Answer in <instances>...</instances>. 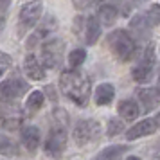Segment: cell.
<instances>
[{
	"mask_svg": "<svg viewBox=\"0 0 160 160\" xmlns=\"http://www.w3.org/2000/svg\"><path fill=\"white\" fill-rule=\"evenodd\" d=\"M23 72L27 78L34 81H43L45 79V70H43V65L38 61V58L34 54H27L25 59H23Z\"/></svg>",
	"mask_w": 160,
	"mask_h": 160,
	"instance_id": "obj_14",
	"label": "cell"
},
{
	"mask_svg": "<svg viewBox=\"0 0 160 160\" xmlns=\"http://www.w3.org/2000/svg\"><path fill=\"white\" fill-rule=\"evenodd\" d=\"M115 97V88L112 83H101L99 87L95 88V94H94V101L97 106H106L113 101Z\"/></svg>",
	"mask_w": 160,
	"mask_h": 160,
	"instance_id": "obj_17",
	"label": "cell"
},
{
	"mask_svg": "<svg viewBox=\"0 0 160 160\" xmlns=\"http://www.w3.org/2000/svg\"><path fill=\"white\" fill-rule=\"evenodd\" d=\"M51 128L43 142V149L51 158H59L67 148L68 140V115L63 108L52 110L51 113Z\"/></svg>",
	"mask_w": 160,
	"mask_h": 160,
	"instance_id": "obj_1",
	"label": "cell"
},
{
	"mask_svg": "<svg viewBox=\"0 0 160 160\" xmlns=\"http://www.w3.org/2000/svg\"><path fill=\"white\" fill-rule=\"evenodd\" d=\"M124 130V122L121 119H110L108 121V137H117Z\"/></svg>",
	"mask_w": 160,
	"mask_h": 160,
	"instance_id": "obj_23",
	"label": "cell"
},
{
	"mask_svg": "<svg viewBox=\"0 0 160 160\" xmlns=\"http://www.w3.org/2000/svg\"><path fill=\"white\" fill-rule=\"evenodd\" d=\"M20 138H22L23 148L29 153H34L40 148L42 137H40V130H38L36 126H23L22 130H20Z\"/></svg>",
	"mask_w": 160,
	"mask_h": 160,
	"instance_id": "obj_13",
	"label": "cell"
},
{
	"mask_svg": "<svg viewBox=\"0 0 160 160\" xmlns=\"http://www.w3.org/2000/svg\"><path fill=\"white\" fill-rule=\"evenodd\" d=\"M108 47H110V51L113 52V56L119 61H122V63L130 61L135 56V52H137L135 38L124 29H115V31L110 32L108 34Z\"/></svg>",
	"mask_w": 160,
	"mask_h": 160,
	"instance_id": "obj_3",
	"label": "cell"
},
{
	"mask_svg": "<svg viewBox=\"0 0 160 160\" xmlns=\"http://www.w3.org/2000/svg\"><path fill=\"white\" fill-rule=\"evenodd\" d=\"M151 160H160V157H151Z\"/></svg>",
	"mask_w": 160,
	"mask_h": 160,
	"instance_id": "obj_30",
	"label": "cell"
},
{
	"mask_svg": "<svg viewBox=\"0 0 160 160\" xmlns=\"http://www.w3.org/2000/svg\"><path fill=\"white\" fill-rule=\"evenodd\" d=\"M119 15H130L126 0H95V16L102 25H113Z\"/></svg>",
	"mask_w": 160,
	"mask_h": 160,
	"instance_id": "obj_4",
	"label": "cell"
},
{
	"mask_svg": "<svg viewBox=\"0 0 160 160\" xmlns=\"http://www.w3.org/2000/svg\"><path fill=\"white\" fill-rule=\"evenodd\" d=\"M42 65L45 68H59L65 56V43L59 38H49L42 43Z\"/></svg>",
	"mask_w": 160,
	"mask_h": 160,
	"instance_id": "obj_6",
	"label": "cell"
},
{
	"mask_svg": "<svg viewBox=\"0 0 160 160\" xmlns=\"http://www.w3.org/2000/svg\"><path fill=\"white\" fill-rule=\"evenodd\" d=\"M135 6H140V4H144V2H148V0H131Z\"/></svg>",
	"mask_w": 160,
	"mask_h": 160,
	"instance_id": "obj_27",
	"label": "cell"
},
{
	"mask_svg": "<svg viewBox=\"0 0 160 160\" xmlns=\"http://www.w3.org/2000/svg\"><path fill=\"white\" fill-rule=\"evenodd\" d=\"M157 130H160V128L157 121H155V117H149V119H144V121L137 122L135 126H131L130 130L126 131V138L135 140V138H140V137H148V135L155 133Z\"/></svg>",
	"mask_w": 160,
	"mask_h": 160,
	"instance_id": "obj_12",
	"label": "cell"
},
{
	"mask_svg": "<svg viewBox=\"0 0 160 160\" xmlns=\"http://www.w3.org/2000/svg\"><path fill=\"white\" fill-rule=\"evenodd\" d=\"M117 113L121 115L122 121H135L140 113V106H138L137 101H133V99H122V101L119 102V106H117Z\"/></svg>",
	"mask_w": 160,
	"mask_h": 160,
	"instance_id": "obj_16",
	"label": "cell"
},
{
	"mask_svg": "<svg viewBox=\"0 0 160 160\" xmlns=\"http://www.w3.org/2000/svg\"><path fill=\"white\" fill-rule=\"evenodd\" d=\"M101 25L102 23L99 22L97 16H88L87 18V23H85V42L88 45H94L99 36H101Z\"/></svg>",
	"mask_w": 160,
	"mask_h": 160,
	"instance_id": "obj_18",
	"label": "cell"
},
{
	"mask_svg": "<svg viewBox=\"0 0 160 160\" xmlns=\"http://www.w3.org/2000/svg\"><path fill=\"white\" fill-rule=\"evenodd\" d=\"M155 121H157V124H158V128H160V113H157V115H155Z\"/></svg>",
	"mask_w": 160,
	"mask_h": 160,
	"instance_id": "obj_28",
	"label": "cell"
},
{
	"mask_svg": "<svg viewBox=\"0 0 160 160\" xmlns=\"http://www.w3.org/2000/svg\"><path fill=\"white\" fill-rule=\"evenodd\" d=\"M2 155L9 157V155H20L18 151V146L13 138H9L8 135H2Z\"/></svg>",
	"mask_w": 160,
	"mask_h": 160,
	"instance_id": "obj_22",
	"label": "cell"
},
{
	"mask_svg": "<svg viewBox=\"0 0 160 160\" xmlns=\"http://www.w3.org/2000/svg\"><path fill=\"white\" fill-rule=\"evenodd\" d=\"M43 102H45L43 92H40V90H34V92H31L29 97H27V102H25V110H27V113H29V115L36 113L38 110L43 108Z\"/></svg>",
	"mask_w": 160,
	"mask_h": 160,
	"instance_id": "obj_19",
	"label": "cell"
},
{
	"mask_svg": "<svg viewBox=\"0 0 160 160\" xmlns=\"http://www.w3.org/2000/svg\"><path fill=\"white\" fill-rule=\"evenodd\" d=\"M148 18H149V22L153 23V25H157V23H160V6L158 4H153L151 8L148 9Z\"/></svg>",
	"mask_w": 160,
	"mask_h": 160,
	"instance_id": "obj_24",
	"label": "cell"
},
{
	"mask_svg": "<svg viewBox=\"0 0 160 160\" xmlns=\"http://www.w3.org/2000/svg\"><path fill=\"white\" fill-rule=\"evenodd\" d=\"M42 11H43V4L40 0H32L23 4L20 9V15H18V29L20 34H23L25 31L32 29L38 23V20L42 18Z\"/></svg>",
	"mask_w": 160,
	"mask_h": 160,
	"instance_id": "obj_8",
	"label": "cell"
},
{
	"mask_svg": "<svg viewBox=\"0 0 160 160\" xmlns=\"http://www.w3.org/2000/svg\"><path fill=\"white\" fill-rule=\"evenodd\" d=\"M126 149H128L126 146H108L97 155V160H121Z\"/></svg>",
	"mask_w": 160,
	"mask_h": 160,
	"instance_id": "obj_20",
	"label": "cell"
},
{
	"mask_svg": "<svg viewBox=\"0 0 160 160\" xmlns=\"http://www.w3.org/2000/svg\"><path fill=\"white\" fill-rule=\"evenodd\" d=\"M138 102L142 106V112L148 113L155 110L160 104V87H149V88H138L137 90Z\"/></svg>",
	"mask_w": 160,
	"mask_h": 160,
	"instance_id": "obj_11",
	"label": "cell"
},
{
	"mask_svg": "<svg viewBox=\"0 0 160 160\" xmlns=\"http://www.w3.org/2000/svg\"><path fill=\"white\" fill-rule=\"evenodd\" d=\"M56 29H58V20H54L52 16H47L43 22L38 25V29L29 36V40H27V47L32 49V47H36L38 43H45Z\"/></svg>",
	"mask_w": 160,
	"mask_h": 160,
	"instance_id": "obj_10",
	"label": "cell"
},
{
	"mask_svg": "<svg viewBox=\"0 0 160 160\" xmlns=\"http://www.w3.org/2000/svg\"><path fill=\"white\" fill-rule=\"evenodd\" d=\"M74 2V6L78 9H87L90 4H92V0H72Z\"/></svg>",
	"mask_w": 160,
	"mask_h": 160,
	"instance_id": "obj_26",
	"label": "cell"
},
{
	"mask_svg": "<svg viewBox=\"0 0 160 160\" xmlns=\"http://www.w3.org/2000/svg\"><path fill=\"white\" fill-rule=\"evenodd\" d=\"M99 133H101V126H99L97 121H94V119H81L74 126L72 138L79 148H83V146L95 142L99 138Z\"/></svg>",
	"mask_w": 160,
	"mask_h": 160,
	"instance_id": "obj_7",
	"label": "cell"
},
{
	"mask_svg": "<svg viewBox=\"0 0 160 160\" xmlns=\"http://www.w3.org/2000/svg\"><path fill=\"white\" fill-rule=\"evenodd\" d=\"M29 85L22 79V78H9V79L2 81V102H15L16 99H20L22 95H25Z\"/></svg>",
	"mask_w": 160,
	"mask_h": 160,
	"instance_id": "obj_9",
	"label": "cell"
},
{
	"mask_svg": "<svg viewBox=\"0 0 160 160\" xmlns=\"http://www.w3.org/2000/svg\"><path fill=\"white\" fill-rule=\"evenodd\" d=\"M85 59H87V52L83 51V49H76V51H72L68 54V65H70V68L78 70L85 63Z\"/></svg>",
	"mask_w": 160,
	"mask_h": 160,
	"instance_id": "obj_21",
	"label": "cell"
},
{
	"mask_svg": "<svg viewBox=\"0 0 160 160\" xmlns=\"http://www.w3.org/2000/svg\"><path fill=\"white\" fill-rule=\"evenodd\" d=\"M158 148H160V142H158Z\"/></svg>",
	"mask_w": 160,
	"mask_h": 160,
	"instance_id": "obj_31",
	"label": "cell"
},
{
	"mask_svg": "<svg viewBox=\"0 0 160 160\" xmlns=\"http://www.w3.org/2000/svg\"><path fill=\"white\" fill-rule=\"evenodd\" d=\"M126 160H140V158H138V157H128Z\"/></svg>",
	"mask_w": 160,
	"mask_h": 160,
	"instance_id": "obj_29",
	"label": "cell"
},
{
	"mask_svg": "<svg viewBox=\"0 0 160 160\" xmlns=\"http://www.w3.org/2000/svg\"><path fill=\"white\" fill-rule=\"evenodd\" d=\"M59 88L67 99H70L78 106H87L92 95V85L88 76L79 70H65L59 76Z\"/></svg>",
	"mask_w": 160,
	"mask_h": 160,
	"instance_id": "obj_2",
	"label": "cell"
},
{
	"mask_svg": "<svg viewBox=\"0 0 160 160\" xmlns=\"http://www.w3.org/2000/svg\"><path fill=\"white\" fill-rule=\"evenodd\" d=\"M9 67H11V58H9L6 52H2V67H0V72L6 74L9 70Z\"/></svg>",
	"mask_w": 160,
	"mask_h": 160,
	"instance_id": "obj_25",
	"label": "cell"
},
{
	"mask_svg": "<svg viewBox=\"0 0 160 160\" xmlns=\"http://www.w3.org/2000/svg\"><path fill=\"white\" fill-rule=\"evenodd\" d=\"M155 65H157V56H155V47L151 43L146 47L144 54L140 56V59L137 61V65L133 67V70H131V76H133V79L140 83V85H144V83H149L153 78V74H155Z\"/></svg>",
	"mask_w": 160,
	"mask_h": 160,
	"instance_id": "obj_5",
	"label": "cell"
},
{
	"mask_svg": "<svg viewBox=\"0 0 160 160\" xmlns=\"http://www.w3.org/2000/svg\"><path fill=\"white\" fill-rule=\"evenodd\" d=\"M130 27H131V31L137 34V38L146 40V38H149V34H151L153 23L149 22L148 15H137V16H133V18H131Z\"/></svg>",
	"mask_w": 160,
	"mask_h": 160,
	"instance_id": "obj_15",
	"label": "cell"
}]
</instances>
